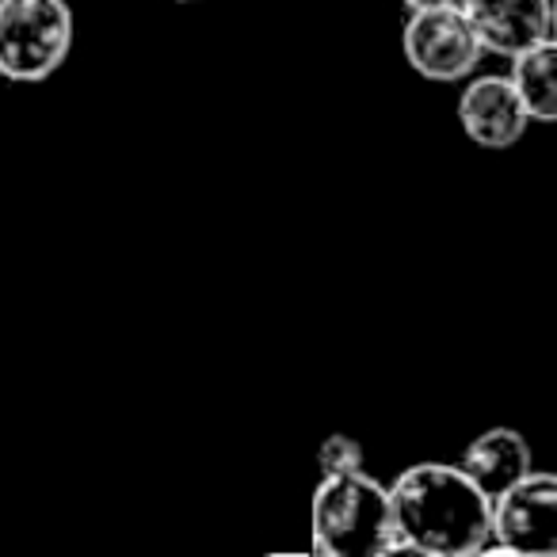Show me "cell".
Returning a JSON list of instances; mask_svg holds the SVG:
<instances>
[{"label":"cell","instance_id":"1","mask_svg":"<svg viewBox=\"0 0 557 557\" xmlns=\"http://www.w3.org/2000/svg\"><path fill=\"white\" fill-rule=\"evenodd\" d=\"M386 493L394 554L466 557L488 549V496L458 462L405 466Z\"/></svg>","mask_w":557,"mask_h":557},{"label":"cell","instance_id":"2","mask_svg":"<svg viewBox=\"0 0 557 557\" xmlns=\"http://www.w3.org/2000/svg\"><path fill=\"white\" fill-rule=\"evenodd\" d=\"M313 549L329 557H379L394 554L389 493L367 470L329 473L310 500Z\"/></svg>","mask_w":557,"mask_h":557},{"label":"cell","instance_id":"3","mask_svg":"<svg viewBox=\"0 0 557 557\" xmlns=\"http://www.w3.org/2000/svg\"><path fill=\"white\" fill-rule=\"evenodd\" d=\"M77 16L70 0H0V77L12 85L50 81L73 54Z\"/></svg>","mask_w":557,"mask_h":557},{"label":"cell","instance_id":"4","mask_svg":"<svg viewBox=\"0 0 557 557\" xmlns=\"http://www.w3.org/2000/svg\"><path fill=\"white\" fill-rule=\"evenodd\" d=\"M401 54L417 70V77L435 81V85H455L478 70L485 47L473 35L462 9L443 4V9L409 12L401 27Z\"/></svg>","mask_w":557,"mask_h":557},{"label":"cell","instance_id":"5","mask_svg":"<svg viewBox=\"0 0 557 557\" xmlns=\"http://www.w3.org/2000/svg\"><path fill=\"white\" fill-rule=\"evenodd\" d=\"M488 546L504 554L557 549V478L531 470L488 500Z\"/></svg>","mask_w":557,"mask_h":557},{"label":"cell","instance_id":"6","mask_svg":"<svg viewBox=\"0 0 557 557\" xmlns=\"http://www.w3.org/2000/svg\"><path fill=\"white\" fill-rule=\"evenodd\" d=\"M458 126L466 138L481 149H508L527 134L531 119H527L523 103H519L516 88L500 73H481V77H466V88L458 96Z\"/></svg>","mask_w":557,"mask_h":557},{"label":"cell","instance_id":"7","mask_svg":"<svg viewBox=\"0 0 557 557\" xmlns=\"http://www.w3.org/2000/svg\"><path fill=\"white\" fill-rule=\"evenodd\" d=\"M485 54L511 58L554 35V0H458Z\"/></svg>","mask_w":557,"mask_h":557},{"label":"cell","instance_id":"8","mask_svg":"<svg viewBox=\"0 0 557 557\" xmlns=\"http://www.w3.org/2000/svg\"><path fill=\"white\" fill-rule=\"evenodd\" d=\"M458 470L481 488V493L493 500L496 493H504L508 485H516L523 473L534 470V450L527 443L523 432L516 428H488L481 432L470 447L462 450V462Z\"/></svg>","mask_w":557,"mask_h":557},{"label":"cell","instance_id":"9","mask_svg":"<svg viewBox=\"0 0 557 557\" xmlns=\"http://www.w3.org/2000/svg\"><path fill=\"white\" fill-rule=\"evenodd\" d=\"M508 81L516 88L531 123H554L557 119V39H539L508 58Z\"/></svg>","mask_w":557,"mask_h":557},{"label":"cell","instance_id":"10","mask_svg":"<svg viewBox=\"0 0 557 557\" xmlns=\"http://www.w3.org/2000/svg\"><path fill=\"white\" fill-rule=\"evenodd\" d=\"M318 470L321 478L329 473H356V470H367V450L356 435H344V432H333L321 440L318 447Z\"/></svg>","mask_w":557,"mask_h":557},{"label":"cell","instance_id":"11","mask_svg":"<svg viewBox=\"0 0 557 557\" xmlns=\"http://www.w3.org/2000/svg\"><path fill=\"white\" fill-rule=\"evenodd\" d=\"M405 12H424V9H443V4H458V0H401Z\"/></svg>","mask_w":557,"mask_h":557},{"label":"cell","instance_id":"12","mask_svg":"<svg viewBox=\"0 0 557 557\" xmlns=\"http://www.w3.org/2000/svg\"><path fill=\"white\" fill-rule=\"evenodd\" d=\"M176 4H195V0H176Z\"/></svg>","mask_w":557,"mask_h":557}]
</instances>
